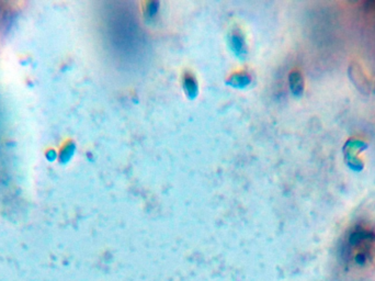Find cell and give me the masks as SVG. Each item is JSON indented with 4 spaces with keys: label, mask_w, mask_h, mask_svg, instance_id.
<instances>
[{
    "label": "cell",
    "mask_w": 375,
    "mask_h": 281,
    "mask_svg": "<svg viewBox=\"0 0 375 281\" xmlns=\"http://www.w3.org/2000/svg\"><path fill=\"white\" fill-rule=\"evenodd\" d=\"M228 43H229V48H231V51L233 54L238 57L239 59H245L248 50H247V43L245 40V36L242 35L241 31L235 30L233 31L231 35H229L228 39Z\"/></svg>",
    "instance_id": "6da1fadb"
},
{
    "label": "cell",
    "mask_w": 375,
    "mask_h": 281,
    "mask_svg": "<svg viewBox=\"0 0 375 281\" xmlns=\"http://www.w3.org/2000/svg\"><path fill=\"white\" fill-rule=\"evenodd\" d=\"M182 87L189 99H195L199 95V84L191 73H186L182 78Z\"/></svg>",
    "instance_id": "7a4b0ae2"
},
{
    "label": "cell",
    "mask_w": 375,
    "mask_h": 281,
    "mask_svg": "<svg viewBox=\"0 0 375 281\" xmlns=\"http://www.w3.org/2000/svg\"><path fill=\"white\" fill-rule=\"evenodd\" d=\"M252 78L248 73H235L227 79V85L237 89H243L250 86Z\"/></svg>",
    "instance_id": "3957f363"
},
{
    "label": "cell",
    "mask_w": 375,
    "mask_h": 281,
    "mask_svg": "<svg viewBox=\"0 0 375 281\" xmlns=\"http://www.w3.org/2000/svg\"><path fill=\"white\" fill-rule=\"evenodd\" d=\"M289 83H290L291 91H292L293 95L296 97L301 96L304 90V82H303L302 75L298 72H296V70H294V72L290 74Z\"/></svg>",
    "instance_id": "277c9868"
},
{
    "label": "cell",
    "mask_w": 375,
    "mask_h": 281,
    "mask_svg": "<svg viewBox=\"0 0 375 281\" xmlns=\"http://www.w3.org/2000/svg\"><path fill=\"white\" fill-rule=\"evenodd\" d=\"M350 72H352L353 74L358 75V82L355 81L353 82L355 85L358 86V89H361V90H363V89H370V85H369V82L367 77H365V75L363 73V70L360 68V66H358V65H355L354 67H351L350 68Z\"/></svg>",
    "instance_id": "5b68a950"
},
{
    "label": "cell",
    "mask_w": 375,
    "mask_h": 281,
    "mask_svg": "<svg viewBox=\"0 0 375 281\" xmlns=\"http://www.w3.org/2000/svg\"><path fill=\"white\" fill-rule=\"evenodd\" d=\"M159 13V2L158 1H149L145 6V18L146 20L152 22L156 20Z\"/></svg>",
    "instance_id": "8992f818"
}]
</instances>
